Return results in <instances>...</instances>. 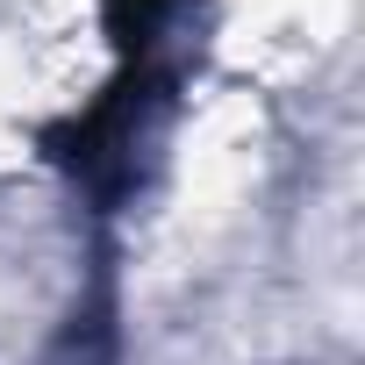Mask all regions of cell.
Wrapping results in <instances>:
<instances>
[{
    "instance_id": "1",
    "label": "cell",
    "mask_w": 365,
    "mask_h": 365,
    "mask_svg": "<svg viewBox=\"0 0 365 365\" xmlns=\"http://www.w3.org/2000/svg\"><path fill=\"white\" fill-rule=\"evenodd\" d=\"M172 86H179V79H172L158 58L122 65V72H115L86 108L43 122L36 143H43L51 165H65V172L79 179V187H86L101 208H115V201L136 187V143H143V129L158 122V108L172 101Z\"/></svg>"
},
{
    "instance_id": "2",
    "label": "cell",
    "mask_w": 365,
    "mask_h": 365,
    "mask_svg": "<svg viewBox=\"0 0 365 365\" xmlns=\"http://www.w3.org/2000/svg\"><path fill=\"white\" fill-rule=\"evenodd\" d=\"M172 15H179V0H101V29H108L122 65L158 58V36H165Z\"/></svg>"
}]
</instances>
